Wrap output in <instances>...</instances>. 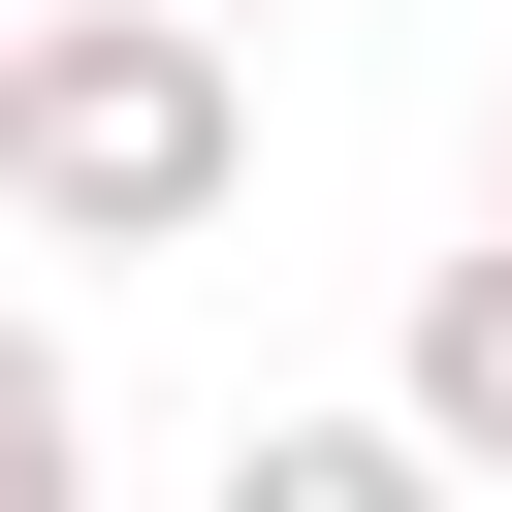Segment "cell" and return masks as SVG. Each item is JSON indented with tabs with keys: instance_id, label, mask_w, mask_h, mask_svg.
<instances>
[{
	"instance_id": "8992f818",
	"label": "cell",
	"mask_w": 512,
	"mask_h": 512,
	"mask_svg": "<svg viewBox=\"0 0 512 512\" xmlns=\"http://www.w3.org/2000/svg\"><path fill=\"white\" fill-rule=\"evenodd\" d=\"M480 256H512V160H480Z\"/></svg>"
},
{
	"instance_id": "277c9868",
	"label": "cell",
	"mask_w": 512,
	"mask_h": 512,
	"mask_svg": "<svg viewBox=\"0 0 512 512\" xmlns=\"http://www.w3.org/2000/svg\"><path fill=\"white\" fill-rule=\"evenodd\" d=\"M0 512H96V384H64L32 320H0Z\"/></svg>"
},
{
	"instance_id": "7a4b0ae2",
	"label": "cell",
	"mask_w": 512,
	"mask_h": 512,
	"mask_svg": "<svg viewBox=\"0 0 512 512\" xmlns=\"http://www.w3.org/2000/svg\"><path fill=\"white\" fill-rule=\"evenodd\" d=\"M384 416H416V480H448V512L512 480V256H416V352H384Z\"/></svg>"
},
{
	"instance_id": "3957f363",
	"label": "cell",
	"mask_w": 512,
	"mask_h": 512,
	"mask_svg": "<svg viewBox=\"0 0 512 512\" xmlns=\"http://www.w3.org/2000/svg\"><path fill=\"white\" fill-rule=\"evenodd\" d=\"M224 512H448V480H416V416H256Z\"/></svg>"
},
{
	"instance_id": "5b68a950",
	"label": "cell",
	"mask_w": 512,
	"mask_h": 512,
	"mask_svg": "<svg viewBox=\"0 0 512 512\" xmlns=\"http://www.w3.org/2000/svg\"><path fill=\"white\" fill-rule=\"evenodd\" d=\"M160 32H224V64H256V0H160Z\"/></svg>"
},
{
	"instance_id": "6da1fadb",
	"label": "cell",
	"mask_w": 512,
	"mask_h": 512,
	"mask_svg": "<svg viewBox=\"0 0 512 512\" xmlns=\"http://www.w3.org/2000/svg\"><path fill=\"white\" fill-rule=\"evenodd\" d=\"M256 192V64L160 0H0V224L32 256H192Z\"/></svg>"
}]
</instances>
